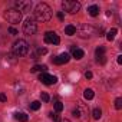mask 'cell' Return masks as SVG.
<instances>
[{
    "instance_id": "1",
    "label": "cell",
    "mask_w": 122,
    "mask_h": 122,
    "mask_svg": "<svg viewBox=\"0 0 122 122\" xmlns=\"http://www.w3.org/2000/svg\"><path fill=\"white\" fill-rule=\"evenodd\" d=\"M52 19V9L46 3H39L35 7V20L39 22H49Z\"/></svg>"
},
{
    "instance_id": "2",
    "label": "cell",
    "mask_w": 122,
    "mask_h": 122,
    "mask_svg": "<svg viewBox=\"0 0 122 122\" xmlns=\"http://www.w3.org/2000/svg\"><path fill=\"white\" fill-rule=\"evenodd\" d=\"M27 52H29V43L25 39H19L13 43V55L15 56L22 57V56H26Z\"/></svg>"
},
{
    "instance_id": "3",
    "label": "cell",
    "mask_w": 122,
    "mask_h": 122,
    "mask_svg": "<svg viewBox=\"0 0 122 122\" xmlns=\"http://www.w3.org/2000/svg\"><path fill=\"white\" fill-rule=\"evenodd\" d=\"M62 7L65 12L71 13V15H75L81 10V3L76 2V0H63L62 2Z\"/></svg>"
},
{
    "instance_id": "4",
    "label": "cell",
    "mask_w": 122,
    "mask_h": 122,
    "mask_svg": "<svg viewBox=\"0 0 122 122\" xmlns=\"http://www.w3.org/2000/svg\"><path fill=\"white\" fill-rule=\"evenodd\" d=\"M5 19H6L9 23L16 25V23H20V20H22V13H20L19 10H16V9H7V10L5 12Z\"/></svg>"
},
{
    "instance_id": "5",
    "label": "cell",
    "mask_w": 122,
    "mask_h": 122,
    "mask_svg": "<svg viewBox=\"0 0 122 122\" xmlns=\"http://www.w3.org/2000/svg\"><path fill=\"white\" fill-rule=\"evenodd\" d=\"M36 30H37V23H36V20H35L33 17H27V19L25 20V23H23V33L27 35V36H30V35H35Z\"/></svg>"
},
{
    "instance_id": "6",
    "label": "cell",
    "mask_w": 122,
    "mask_h": 122,
    "mask_svg": "<svg viewBox=\"0 0 122 122\" xmlns=\"http://www.w3.org/2000/svg\"><path fill=\"white\" fill-rule=\"evenodd\" d=\"M15 6H16V10H19L20 13H27L32 9V2L30 0H17Z\"/></svg>"
},
{
    "instance_id": "7",
    "label": "cell",
    "mask_w": 122,
    "mask_h": 122,
    "mask_svg": "<svg viewBox=\"0 0 122 122\" xmlns=\"http://www.w3.org/2000/svg\"><path fill=\"white\" fill-rule=\"evenodd\" d=\"M95 33H96V29H95L93 26H91V25H82L81 29H79V36L83 37V39L91 37V36L95 35Z\"/></svg>"
},
{
    "instance_id": "8",
    "label": "cell",
    "mask_w": 122,
    "mask_h": 122,
    "mask_svg": "<svg viewBox=\"0 0 122 122\" xmlns=\"http://www.w3.org/2000/svg\"><path fill=\"white\" fill-rule=\"evenodd\" d=\"M39 81H40L42 83H45V85H55V83L57 82V78L53 76V75H49V73L43 72V73L39 75Z\"/></svg>"
},
{
    "instance_id": "9",
    "label": "cell",
    "mask_w": 122,
    "mask_h": 122,
    "mask_svg": "<svg viewBox=\"0 0 122 122\" xmlns=\"http://www.w3.org/2000/svg\"><path fill=\"white\" fill-rule=\"evenodd\" d=\"M45 42L46 43H50V45H59L60 43V39H59V36L55 32H46L45 33Z\"/></svg>"
},
{
    "instance_id": "10",
    "label": "cell",
    "mask_w": 122,
    "mask_h": 122,
    "mask_svg": "<svg viewBox=\"0 0 122 122\" xmlns=\"http://www.w3.org/2000/svg\"><path fill=\"white\" fill-rule=\"evenodd\" d=\"M71 60V56H69V53H66V52H63V53H60L59 56H56L55 59H53V62L56 63V65H65V63H68Z\"/></svg>"
},
{
    "instance_id": "11",
    "label": "cell",
    "mask_w": 122,
    "mask_h": 122,
    "mask_svg": "<svg viewBox=\"0 0 122 122\" xmlns=\"http://www.w3.org/2000/svg\"><path fill=\"white\" fill-rule=\"evenodd\" d=\"M72 55H73V57L75 59H82L83 57V55H85V52L82 50V49H78V47H75V46H72Z\"/></svg>"
},
{
    "instance_id": "12",
    "label": "cell",
    "mask_w": 122,
    "mask_h": 122,
    "mask_svg": "<svg viewBox=\"0 0 122 122\" xmlns=\"http://www.w3.org/2000/svg\"><path fill=\"white\" fill-rule=\"evenodd\" d=\"M88 13H89L92 17H96V16L99 15V6H96V5L89 6V7H88Z\"/></svg>"
},
{
    "instance_id": "13",
    "label": "cell",
    "mask_w": 122,
    "mask_h": 122,
    "mask_svg": "<svg viewBox=\"0 0 122 122\" xmlns=\"http://www.w3.org/2000/svg\"><path fill=\"white\" fill-rule=\"evenodd\" d=\"M65 33H66L68 36H73V35H76V27H75L73 25H68V26L65 27Z\"/></svg>"
},
{
    "instance_id": "14",
    "label": "cell",
    "mask_w": 122,
    "mask_h": 122,
    "mask_svg": "<svg viewBox=\"0 0 122 122\" xmlns=\"http://www.w3.org/2000/svg\"><path fill=\"white\" fill-rule=\"evenodd\" d=\"M15 119H17V121H20V122H27V115L26 113H23V112H16L15 113Z\"/></svg>"
},
{
    "instance_id": "15",
    "label": "cell",
    "mask_w": 122,
    "mask_h": 122,
    "mask_svg": "<svg viewBox=\"0 0 122 122\" xmlns=\"http://www.w3.org/2000/svg\"><path fill=\"white\" fill-rule=\"evenodd\" d=\"M47 71V66L46 65H36V66H33L32 69H30V72H46Z\"/></svg>"
},
{
    "instance_id": "16",
    "label": "cell",
    "mask_w": 122,
    "mask_h": 122,
    "mask_svg": "<svg viewBox=\"0 0 122 122\" xmlns=\"http://www.w3.org/2000/svg\"><path fill=\"white\" fill-rule=\"evenodd\" d=\"M116 33H118V30H116L115 27H113V29H111V30H109V32L106 33V39H108L109 42H112V40L115 39V36H116Z\"/></svg>"
},
{
    "instance_id": "17",
    "label": "cell",
    "mask_w": 122,
    "mask_h": 122,
    "mask_svg": "<svg viewBox=\"0 0 122 122\" xmlns=\"http://www.w3.org/2000/svg\"><path fill=\"white\" fill-rule=\"evenodd\" d=\"M93 96H95V93H93L92 89H85V92H83V98L85 99L91 101V99H93Z\"/></svg>"
},
{
    "instance_id": "18",
    "label": "cell",
    "mask_w": 122,
    "mask_h": 122,
    "mask_svg": "<svg viewBox=\"0 0 122 122\" xmlns=\"http://www.w3.org/2000/svg\"><path fill=\"white\" fill-rule=\"evenodd\" d=\"M92 116H93V119H101V116H102V111L99 109V108H95L93 111H92Z\"/></svg>"
},
{
    "instance_id": "19",
    "label": "cell",
    "mask_w": 122,
    "mask_h": 122,
    "mask_svg": "<svg viewBox=\"0 0 122 122\" xmlns=\"http://www.w3.org/2000/svg\"><path fill=\"white\" fill-rule=\"evenodd\" d=\"M95 53H96V56H98V57L103 56V55H105V47H103V46H99V47H96Z\"/></svg>"
},
{
    "instance_id": "20",
    "label": "cell",
    "mask_w": 122,
    "mask_h": 122,
    "mask_svg": "<svg viewBox=\"0 0 122 122\" xmlns=\"http://www.w3.org/2000/svg\"><path fill=\"white\" fill-rule=\"evenodd\" d=\"M55 111H56V112H62V111H63V103L59 102V101L55 102Z\"/></svg>"
},
{
    "instance_id": "21",
    "label": "cell",
    "mask_w": 122,
    "mask_h": 122,
    "mask_svg": "<svg viewBox=\"0 0 122 122\" xmlns=\"http://www.w3.org/2000/svg\"><path fill=\"white\" fill-rule=\"evenodd\" d=\"M40 108V102L39 101H33L32 103H30V109H33V111H37Z\"/></svg>"
},
{
    "instance_id": "22",
    "label": "cell",
    "mask_w": 122,
    "mask_h": 122,
    "mask_svg": "<svg viewBox=\"0 0 122 122\" xmlns=\"http://www.w3.org/2000/svg\"><path fill=\"white\" fill-rule=\"evenodd\" d=\"M115 108L116 109H121L122 108V98H116L115 99Z\"/></svg>"
},
{
    "instance_id": "23",
    "label": "cell",
    "mask_w": 122,
    "mask_h": 122,
    "mask_svg": "<svg viewBox=\"0 0 122 122\" xmlns=\"http://www.w3.org/2000/svg\"><path fill=\"white\" fill-rule=\"evenodd\" d=\"M47 53V49L46 47H39L37 49V56H43V55H46Z\"/></svg>"
},
{
    "instance_id": "24",
    "label": "cell",
    "mask_w": 122,
    "mask_h": 122,
    "mask_svg": "<svg viewBox=\"0 0 122 122\" xmlns=\"http://www.w3.org/2000/svg\"><path fill=\"white\" fill-rule=\"evenodd\" d=\"M40 98H42V101H43V102H49V99H50V98H49V95H47L46 92H42Z\"/></svg>"
},
{
    "instance_id": "25",
    "label": "cell",
    "mask_w": 122,
    "mask_h": 122,
    "mask_svg": "<svg viewBox=\"0 0 122 122\" xmlns=\"http://www.w3.org/2000/svg\"><path fill=\"white\" fill-rule=\"evenodd\" d=\"M50 119H53L55 122H59V121H60L59 115H57V113H53V112H50Z\"/></svg>"
},
{
    "instance_id": "26",
    "label": "cell",
    "mask_w": 122,
    "mask_h": 122,
    "mask_svg": "<svg viewBox=\"0 0 122 122\" xmlns=\"http://www.w3.org/2000/svg\"><path fill=\"white\" fill-rule=\"evenodd\" d=\"M9 33H10V35H13V36H16V35H17L19 32H17V30H16L15 27H9Z\"/></svg>"
},
{
    "instance_id": "27",
    "label": "cell",
    "mask_w": 122,
    "mask_h": 122,
    "mask_svg": "<svg viewBox=\"0 0 122 122\" xmlns=\"http://www.w3.org/2000/svg\"><path fill=\"white\" fill-rule=\"evenodd\" d=\"M92 76H93V75H92L91 71H86V72H85V78H86V79H92Z\"/></svg>"
},
{
    "instance_id": "28",
    "label": "cell",
    "mask_w": 122,
    "mask_h": 122,
    "mask_svg": "<svg viewBox=\"0 0 122 122\" xmlns=\"http://www.w3.org/2000/svg\"><path fill=\"white\" fill-rule=\"evenodd\" d=\"M98 62H99L101 65H103V63L106 62V59H105V56H101V57H98Z\"/></svg>"
},
{
    "instance_id": "29",
    "label": "cell",
    "mask_w": 122,
    "mask_h": 122,
    "mask_svg": "<svg viewBox=\"0 0 122 122\" xmlns=\"http://www.w3.org/2000/svg\"><path fill=\"white\" fill-rule=\"evenodd\" d=\"M7 101V96L5 93H0V102H6Z\"/></svg>"
},
{
    "instance_id": "30",
    "label": "cell",
    "mask_w": 122,
    "mask_h": 122,
    "mask_svg": "<svg viewBox=\"0 0 122 122\" xmlns=\"http://www.w3.org/2000/svg\"><path fill=\"white\" fill-rule=\"evenodd\" d=\"M73 115L75 116H81V111L79 109H73Z\"/></svg>"
},
{
    "instance_id": "31",
    "label": "cell",
    "mask_w": 122,
    "mask_h": 122,
    "mask_svg": "<svg viewBox=\"0 0 122 122\" xmlns=\"http://www.w3.org/2000/svg\"><path fill=\"white\" fill-rule=\"evenodd\" d=\"M57 17H59L60 20H63V13H62V12H59V13H57Z\"/></svg>"
},
{
    "instance_id": "32",
    "label": "cell",
    "mask_w": 122,
    "mask_h": 122,
    "mask_svg": "<svg viewBox=\"0 0 122 122\" xmlns=\"http://www.w3.org/2000/svg\"><path fill=\"white\" fill-rule=\"evenodd\" d=\"M116 62H118V63H119V65H121V63H122V56H118V59H116Z\"/></svg>"
},
{
    "instance_id": "33",
    "label": "cell",
    "mask_w": 122,
    "mask_h": 122,
    "mask_svg": "<svg viewBox=\"0 0 122 122\" xmlns=\"http://www.w3.org/2000/svg\"><path fill=\"white\" fill-rule=\"evenodd\" d=\"M59 122H71V121H69V119H60Z\"/></svg>"
}]
</instances>
